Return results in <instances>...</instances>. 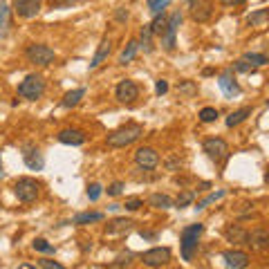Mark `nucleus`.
I'll return each instance as SVG.
<instances>
[{
  "label": "nucleus",
  "mask_w": 269,
  "mask_h": 269,
  "mask_svg": "<svg viewBox=\"0 0 269 269\" xmlns=\"http://www.w3.org/2000/svg\"><path fill=\"white\" fill-rule=\"evenodd\" d=\"M267 18H269V11L267 9H256V11H252V14L247 16V25H252V27H265Z\"/></svg>",
  "instance_id": "obj_24"
},
{
  "label": "nucleus",
  "mask_w": 269,
  "mask_h": 269,
  "mask_svg": "<svg viewBox=\"0 0 269 269\" xmlns=\"http://www.w3.org/2000/svg\"><path fill=\"white\" fill-rule=\"evenodd\" d=\"M155 92H157V94H160V97L168 92V83H166V81H164V79H160V81H157V83H155Z\"/></svg>",
  "instance_id": "obj_45"
},
{
  "label": "nucleus",
  "mask_w": 269,
  "mask_h": 269,
  "mask_svg": "<svg viewBox=\"0 0 269 269\" xmlns=\"http://www.w3.org/2000/svg\"><path fill=\"white\" fill-rule=\"evenodd\" d=\"M43 92H45V79L41 74H27L25 81L18 85V97H23L27 101L41 99Z\"/></svg>",
  "instance_id": "obj_3"
},
{
  "label": "nucleus",
  "mask_w": 269,
  "mask_h": 269,
  "mask_svg": "<svg viewBox=\"0 0 269 269\" xmlns=\"http://www.w3.org/2000/svg\"><path fill=\"white\" fill-rule=\"evenodd\" d=\"M252 114V108H240V110H236V112H231L229 117H227V126L229 128H234V126H238V124H242L244 119Z\"/></svg>",
  "instance_id": "obj_27"
},
{
  "label": "nucleus",
  "mask_w": 269,
  "mask_h": 269,
  "mask_svg": "<svg viewBox=\"0 0 269 269\" xmlns=\"http://www.w3.org/2000/svg\"><path fill=\"white\" fill-rule=\"evenodd\" d=\"M101 191H103L101 184H90V186H88V198L92 200V202H97V200L101 198Z\"/></svg>",
  "instance_id": "obj_38"
},
{
  "label": "nucleus",
  "mask_w": 269,
  "mask_h": 269,
  "mask_svg": "<svg viewBox=\"0 0 269 269\" xmlns=\"http://www.w3.org/2000/svg\"><path fill=\"white\" fill-rule=\"evenodd\" d=\"M139 236H142L144 240H157V234H150V231H139Z\"/></svg>",
  "instance_id": "obj_48"
},
{
  "label": "nucleus",
  "mask_w": 269,
  "mask_h": 269,
  "mask_svg": "<svg viewBox=\"0 0 269 269\" xmlns=\"http://www.w3.org/2000/svg\"><path fill=\"white\" fill-rule=\"evenodd\" d=\"M134 162H137L139 168H146V170H152L160 164V152L150 146H142V148L134 150Z\"/></svg>",
  "instance_id": "obj_7"
},
{
  "label": "nucleus",
  "mask_w": 269,
  "mask_h": 269,
  "mask_svg": "<svg viewBox=\"0 0 269 269\" xmlns=\"http://www.w3.org/2000/svg\"><path fill=\"white\" fill-rule=\"evenodd\" d=\"M202 231H204V227L198 222V224H191V227H186L184 231H182L180 236V249H182V258L184 260H193L195 252H198V240L202 236Z\"/></svg>",
  "instance_id": "obj_2"
},
{
  "label": "nucleus",
  "mask_w": 269,
  "mask_h": 269,
  "mask_svg": "<svg viewBox=\"0 0 269 269\" xmlns=\"http://www.w3.org/2000/svg\"><path fill=\"white\" fill-rule=\"evenodd\" d=\"M180 25H182V14H180V11H173L170 18H168V23H166V32L162 34L164 50L173 52V47H175V34H177V29H180Z\"/></svg>",
  "instance_id": "obj_8"
},
{
  "label": "nucleus",
  "mask_w": 269,
  "mask_h": 269,
  "mask_svg": "<svg viewBox=\"0 0 269 269\" xmlns=\"http://www.w3.org/2000/svg\"><path fill=\"white\" fill-rule=\"evenodd\" d=\"M211 184H209V182H202V184L198 186V191H206V188H209Z\"/></svg>",
  "instance_id": "obj_50"
},
{
  "label": "nucleus",
  "mask_w": 269,
  "mask_h": 269,
  "mask_svg": "<svg viewBox=\"0 0 269 269\" xmlns=\"http://www.w3.org/2000/svg\"><path fill=\"white\" fill-rule=\"evenodd\" d=\"M106 218L103 213L94 211V213H79V216L72 218V224H90V222H101Z\"/></svg>",
  "instance_id": "obj_25"
},
{
  "label": "nucleus",
  "mask_w": 269,
  "mask_h": 269,
  "mask_svg": "<svg viewBox=\"0 0 269 269\" xmlns=\"http://www.w3.org/2000/svg\"><path fill=\"white\" fill-rule=\"evenodd\" d=\"M142 260L146 267H162L170 260V249L168 247H152L142 254Z\"/></svg>",
  "instance_id": "obj_9"
},
{
  "label": "nucleus",
  "mask_w": 269,
  "mask_h": 269,
  "mask_svg": "<svg viewBox=\"0 0 269 269\" xmlns=\"http://www.w3.org/2000/svg\"><path fill=\"white\" fill-rule=\"evenodd\" d=\"M134 227V222L130 218H114L112 222L106 224V236H126L130 234Z\"/></svg>",
  "instance_id": "obj_15"
},
{
  "label": "nucleus",
  "mask_w": 269,
  "mask_h": 269,
  "mask_svg": "<svg viewBox=\"0 0 269 269\" xmlns=\"http://www.w3.org/2000/svg\"><path fill=\"white\" fill-rule=\"evenodd\" d=\"M41 269H65V267L56 260H41Z\"/></svg>",
  "instance_id": "obj_43"
},
{
  "label": "nucleus",
  "mask_w": 269,
  "mask_h": 269,
  "mask_svg": "<svg viewBox=\"0 0 269 269\" xmlns=\"http://www.w3.org/2000/svg\"><path fill=\"white\" fill-rule=\"evenodd\" d=\"M188 3H193V0H188Z\"/></svg>",
  "instance_id": "obj_52"
},
{
  "label": "nucleus",
  "mask_w": 269,
  "mask_h": 269,
  "mask_svg": "<svg viewBox=\"0 0 269 269\" xmlns=\"http://www.w3.org/2000/svg\"><path fill=\"white\" fill-rule=\"evenodd\" d=\"M139 206H144V202L139 200V198H130V200H126L124 209H128V211H137Z\"/></svg>",
  "instance_id": "obj_40"
},
{
  "label": "nucleus",
  "mask_w": 269,
  "mask_h": 269,
  "mask_svg": "<svg viewBox=\"0 0 269 269\" xmlns=\"http://www.w3.org/2000/svg\"><path fill=\"white\" fill-rule=\"evenodd\" d=\"M18 269H41V267H36V265H27V262H21V265H18Z\"/></svg>",
  "instance_id": "obj_49"
},
{
  "label": "nucleus",
  "mask_w": 269,
  "mask_h": 269,
  "mask_svg": "<svg viewBox=\"0 0 269 269\" xmlns=\"http://www.w3.org/2000/svg\"><path fill=\"white\" fill-rule=\"evenodd\" d=\"M234 70H236V72H242V74H254L256 67L249 65L244 59H240V61H236V63H234Z\"/></svg>",
  "instance_id": "obj_37"
},
{
  "label": "nucleus",
  "mask_w": 269,
  "mask_h": 269,
  "mask_svg": "<svg viewBox=\"0 0 269 269\" xmlns=\"http://www.w3.org/2000/svg\"><path fill=\"white\" fill-rule=\"evenodd\" d=\"M114 18H117L119 23H126L128 21V11L126 9H117V11H114Z\"/></svg>",
  "instance_id": "obj_47"
},
{
  "label": "nucleus",
  "mask_w": 269,
  "mask_h": 269,
  "mask_svg": "<svg viewBox=\"0 0 269 269\" xmlns=\"http://www.w3.org/2000/svg\"><path fill=\"white\" fill-rule=\"evenodd\" d=\"M23 160H25L27 168H32V170H41L43 166H45V160H43L41 150L32 148V146H27V148H25V152H23Z\"/></svg>",
  "instance_id": "obj_17"
},
{
  "label": "nucleus",
  "mask_w": 269,
  "mask_h": 269,
  "mask_svg": "<svg viewBox=\"0 0 269 269\" xmlns=\"http://www.w3.org/2000/svg\"><path fill=\"white\" fill-rule=\"evenodd\" d=\"M222 258H224L227 269H247L249 267V256L240 252V249H229V252L222 254Z\"/></svg>",
  "instance_id": "obj_13"
},
{
  "label": "nucleus",
  "mask_w": 269,
  "mask_h": 269,
  "mask_svg": "<svg viewBox=\"0 0 269 269\" xmlns=\"http://www.w3.org/2000/svg\"><path fill=\"white\" fill-rule=\"evenodd\" d=\"M59 142L67 146H81L85 144V134L81 130H76V128H65V130L59 132Z\"/></svg>",
  "instance_id": "obj_16"
},
{
  "label": "nucleus",
  "mask_w": 269,
  "mask_h": 269,
  "mask_svg": "<svg viewBox=\"0 0 269 269\" xmlns=\"http://www.w3.org/2000/svg\"><path fill=\"white\" fill-rule=\"evenodd\" d=\"M32 247H34V252H41V254H54V247L45 240V238H36L32 242Z\"/></svg>",
  "instance_id": "obj_33"
},
{
  "label": "nucleus",
  "mask_w": 269,
  "mask_h": 269,
  "mask_svg": "<svg viewBox=\"0 0 269 269\" xmlns=\"http://www.w3.org/2000/svg\"><path fill=\"white\" fill-rule=\"evenodd\" d=\"M247 244H252L254 249H267L269 247L267 229H254L252 234H247Z\"/></svg>",
  "instance_id": "obj_18"
},
{
  "label": "nucleus",
  "mask_w": 269,
  "mask_h": 269,
  "mask_svg": "<svg viewBox=\"0 0 269 269\" xmlns=\"http://www.w3.org/2000/svg\"><path fill=\"white\" fill-rule=\"evenodd\" d=\"M195 198V191H182L180 195H177V200L173 202V206H177V209H186V206H191V202Z\"/></svg>",
  "instance_id": "obj_30"
},
{
  "label": "nucleus",
  "mask_w": 269,
  "mask_h": 269,
  "mask_svg": "<svg viewBox=\"0 0 269 269\" xmlns=\"http://www.w3.org/2000/svg\"><path fill=\"white\" fill-rule=\"evenodd\" d=\"M180 166H182V160H180V157H168V160H166V168H168V170H177Z\"/></svg>",
  "instance_id": "obj_44"
},
{
  "label": "nucleus",
  "mask_w": 269,
  "mask_h": 269,
  "mask_svg": "<svg viewBox=\"0 0 269 269\" xmlns=\"http://www.w3.org/2000/svg\"><path fill=\"white\" fill-rule=\"evenodd\" d=\"M218 119V110L216 108H202L200 110V121H204V124H211V121Z\"/></svg>",
  "instance_id": "obj_36"
},
{
  "label": "nucleus",
  "mask_w": 269,
  "mask_h": 269,
  "mask_svg": "<svg viewBox=\"0 0 269 269\" xmlns=\"http://www.w3.org/2000/svg\"><path fill=\"white\" fill-rule=\"evenodd\" d=\"M166 23H168V18L164 16V11H162V14H157V16H155V21L150 23V32H152V34H157V36H162L164 32H166Z\"/></svg>",
  "instance_id": "obj_29"
},
{
  "label": "nucleus",
  "mask_w": 269,
  "mask_h": 269,
  "mask_svg": "<svg viewBox=\"0 0 269 269\" xmlns=\"http://www.w3.org/2000/svg\"><path fill=\"white\" fill-rule=\"evenodd\" d=\"M204 152H206V157H209L211 162H222V160H227V155H229V146L224 139H220V137H211V139H206L204 142Z\"/></svg>",
  "instance_id": "obj_6"
},
{
  "label": "nucleus",
  "mask_w": 269,
  "mask_h": 269,
  "mask_svg": "<svg viewBox=\"0 0 269 269\" xmlns=\"http://www.w3.org/2000/svg\"><path fill=\"white\" fill-rule=\"evenodd\" d=\"M137 52H139V45H137V41H130L126 45V50L121 52V56H119V65H128L130 61L137 56Z\"/></svg>",
  "instance_id": "obj_26"
},
{
  "label": "nucleus",
  "mask_w": 269,
  "mask_h": 269,
  "mask_svg": "<svg viewBox=\"0 0 269 269\" xmlns=\"http://www.w3.org/2000/svg\"><path fill=\"white\" fill-rule=\"evenodd\" d=\"M110 52H112V41L110 39H103L101 43H99V50H97V54H94V59H92V63H90V67H99L103 61H106L108 56H110Z\"/></svg>",
  "instance_id": "obj_19"
},
{
  "label": "nucleus",
  "mask_w": 269,
  "mask_h": 269,
  "mask_svg": "<svg viewBox=\"0 0 269 269\" xmlns=\"http://www.w3.org/2000/svg\"><path fill=\"white\" fill-rule=\"evenodd\" d=\"M114 94H117V99L121 103H132L139 97V85L134 81H130V79H124V81H119Z\"/></svg>",
  "instance_id": "obj_10"
},
{
  "label": "nucleus",
  "mask_w": 269,
  "mask_h": 269,
  "mask_svg": "<svg viewBox=\"0 0 269 269\" xmlns=\"http://www.w3.org/2000/svg\"><path fill=\"white\" fill-rule=\"evenodd\" d=\"M25 56H27V61H29V63L45 67V65L54 63V59H56V54H54V50H52V47H47V45H41V43H32V45H27V50H25Z\"/></svg>",
  "instance_id": "obj_4"
},
{
  "label": "nucleus",
  "mask_w": 269,
  "mask_h": 269,
  "mask_svg": "<svg viewBox=\"0 0 269 269\" xmlns=\"http://www.w3.org/2000/svg\"><path fill=\"white\" fill-rule=\"evenodd\" d=\"M52 9H65V7H72L76 0H47Z\"/></svg>",
  "instance_id": "obj_39"
},
{
  "label": "nucleus",
  "mask_w": 269,
  "mask_h": 269,
  "mask_svg": "<svg viewBox=\"0 0 269 269\" xmlns=\"http://www.w3.org/2000/svg\"><path fill=\"white\" fill-rule=\"evenodd\" d=\"M152 36H155V34L150 32V25H144V27H142V32H139V41H137V45L142 47V50H144L146 54H150L152 50H155V47H152Z\"/></svg>",
  "instance_id": "obj_21"
},
{
  "label": "nucleus",
  "mask_w": 269,
  "mask_h": 269,
  "mask_svg": "<svg viewBox=\"0 0 269 269\" xmlns=\"http://www.w3.org/2000/svg\"><path fill=\"white\" fill-rule=\"evenodd\" d=\"M148 204L152 206V209H170V206H173V200H170L168 195H164V193H152L148 198Z\"/></svg>",
  "instance_id": "obj_23"
},
{
  "label": "nucleus",
  "mask_w": 269,
  "mask_h": 269,
  "mask_svg": "<svg viewBox=\"0 0 269 269\" xmlns=\"http://www.w3.org/2000/svg\"><path fill=\"white\" fill-rule=\"evenodd\" d=\"M177 92H180L182 97H195L198 94V85H195L193 81H180L177 83Z\"/></svg>",
  "instance_id": "obj_31"
},
{
  "label": "nucleus",
  "mask_w": 269,
  "mask_h": 269,
  "mask_svg": "<svg viewBox=\"0 0 269 269\" xmlns=\"http://www.w3.org/2000/svg\"><path fill=\"white\" fill-rule=\"evenodd\" d=\"M11 7L21 18H34L41 11V0H14Z\"/></svg>",
  "instance_id": "obj_12"
},
{
  "label": "nucleus",
  "mask_w": 269,
  "mask_h": 269,
  "mask_svg": "<svg viewBox=\"0 0 269 269\" xmlns=\"http://www.w3.org/2000/svg\"><path fill=\"white\" fill-rule=\"evenodd\" d=\"M144 134V126L139 124H126L117 128V130H112L108 134V146H112V148H124V146H130L132 142H137L139 137Z\"/></svg>",
  "instance_id": "obj_1"
},
{
  "label": "nucleus",
  "mask_w": 269,
  "mask_h": 269,
  "mask_svg": "<svg viewBox=\"0 0 269 269\" xmlns=\"http://www.w3.org/2000/svg\"><path fill=\"white\" fill-rule=\"evenodd\" d=\"M132 258H134V254H132V252H126V254H119L114 262H117V265H130Z\"/></svg>",
  "instance_id": "obj_41"
},
{
  "label": "nucleus",
  "mask_w": 269,
  "mask_h": 269,
  "mask_svg": "<svg viewBox=\"0 0 269 269\" xmlns=\"http://www.w3.org/2000/svg\"><path fill=\"white\" fill-rule=\"evenodd\" d=\"M234 74V70H227L224 74H220V79H218V85H220V90L224 92V97H229V99H234V97H238L242 92L240 90V85L236 83V79L231 76Z\"/></svg>",
  "instance_id": "obj_14"
},
{
  "label": "nucleus",
  "mask_w": 269,
  "mask_h": 269,
  "mask_svg": "<svg viewBox=\"0 0 269 269\" xmlns=\"http://www.w3.org/2000/svg\"><path fill=\"white\" fill-rule=\"evenodd\" d=\"M14 193L21 202H34L41 193V186L36 180H32V177H21V180L14 184Z\"/></svg>",
  "instance_id": "obj_5"
},
{
  "label": "nucleus",
  "mask_w": 269,
  "mask_h": 269,
  "mask_svg": "<svg viewBox=\"0 0 269 269\" xmlns=\"http://www.w3.org/2000/svg\"><path fill=\"white\" fill-rule=\"evenodd\" d=\"M121 191H124V184H121V182H114V184L108 186V195H112V198L121 195Z\"/></svg>",
  "instance_id": "obj_42"
},
{
  "label": "nucleus",
  "mask_w": 269,
  "mask_h": 269,
  "mask_svg": "<svg viewBox=\"0 0 269 269\" xmlns=\"http://www.w3.org/2000/svg\"><path fill=\"white\" fill-rule=\"evenodd\" d=\"M242 59L247 61L249 65H254V67H258V65H267V63H269V59L265 56V54H256V52H247Z\"/></svg>",
  "instance_id": "obj_32"
},
{
  "label": "nucleus",
  "mask_w": 269,
  "mask_h": 269,
  "mask_svg": "<svg viewBox=\"0 0 269 269\" xmlns=\"http://www.w3.org/2000/svg\"><path fill=\"white\" fill-rule=\"evenodd\" d=\"M85 97V88H76V90H72V92H67L63 97V101H61V106L63 108H74L81 103V99Z\"/></svg>",
  "instance_id": "obj_22"
},
{
  "label": "nucleus",
  "mask_w": 269,
  "mask_h": 269,
  "mask_svg": "<svg viewBox=\"0 0 269 269\" xmlns=\"http://www.w3.org/2000/svg\"><path fill=\"white\" fill-rule=\"evenodd\" d=\"M7 29H9V7L7 3L0 0V39L7 34Z\"/></svg>",
  "instance_id": "obj_28"
},
{
  "label": "nucleus",
  "mask_w": 269,
  "mask_h": 269,
  "mask_svg": "<svg viewBox=\"0 0 269 269\" xmlns=\"http://www.w3.org/2000/svg\"><path fill=\"white\" fill-rule=\"evenodd\" d=\"M5 177V170H3V164H0V180H3Z\"/></svg>",
  "instance_id": "obj_51"
},
{
  "label": "nucleus",
  "mask_w": 269,
  "mask_h": 269,
  "mask_svg": "<svg viewBox=\"0 0 269 269\" xmlns=\"http://www.w3.org/2000/svg\"><path fill=\"white\" fill-rule=\"evenodd\" d=\"M213 16L211 0H193L191 3V18L195 23H206Z\"/></svg>",
  "instance_id": "obj_11"
},
{
  "label": "nucleus",
  "mask_w": 269,
  "mask_h": 269,
  "mask_svg": "<svg viewBox=\"0 0 269 269\" xmlns=\"http://www.w3.org/2000/svg\"><path fill=\"white\" fill-rule=\"evenodd\" d=\"M170 3H173V0H148V9H150V14L157 16V14H162Z\"/></svg>",
  "instance_id": "obj_34"
},
{
  "label": "nucleus",
  "mask_w": 269,
  "mask_h": 269,
  "mask_svg": "<svg viewBox=\"0 0 269 269\" xmlns=\"http://www.w3.org/2000/svg\"><path fill=\"white\" fill-rule=\"evenodd\" d=\"M220 198H224V191H216V193H209V195H206V198L204 200H202V202H198V206H195V209H206V206H209L211 204V202H216V200H220Z\"/></svg>",
  "instance_id": "obj_35"
},
{
  "label": "nucleus",
  "mask_w": 269,
  "mask_h": 269,
  "mask_svg": "<svg viewBox=\"0 0 269 269\" xmlns=\"http://www.w3.org/2000/svg\"><path fill=\"white\" fill-rule=\"evenodd\" d=\"M224 7H238V5H244L247 0H220Z\"/></svg>",
  "instance_id": "obj_46"
},
{
  "label": "nucleus",
  "mask_w": 269,
  "mask_h": 269,
  "mask_svg": "<svg viewBox=\"0 0 269 269\" xmlns=\"http://www.w3.org/2000/svg\"><path fill=\"white\" fill-rule=\"evenodd\" d=\"M224 234H227L229 242H234V244H247V231H244L242 227H238V224H229Z\"/></svg>",
  "instance_id": "obj_20"
}]
</instances>
